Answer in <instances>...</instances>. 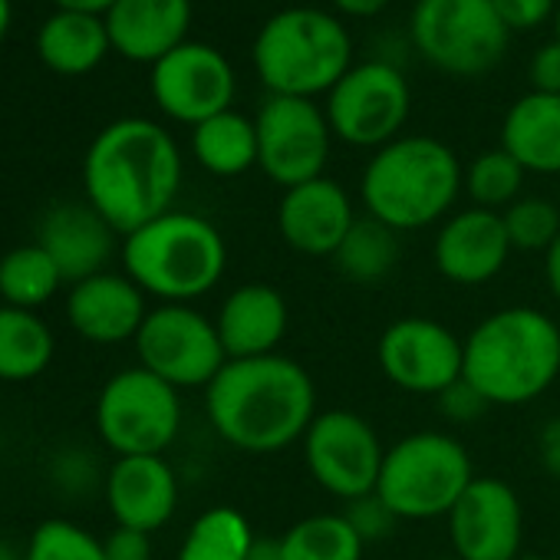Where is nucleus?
<instances>
[{"label": "nucleus", "mask_w": 560, "mask_h": 560, "mask_svg": "<svg viewBox=\"0 0 560 560\" xmlns=\"http://www.w3.org/2000/svg\"><path fill=\"white\" fill-rule=\"evenodd\" d=\"M304 465L311 478L343 504L363 494H373L380 485V468L386 445L376 429L350 409L317 412L307 435L301 439Z\"/></svg>", "instance_id": "obj_11"}, {"label": "nucleus", "mask_w": 560, "mask_h": 560, "mask_svg": "<svg viewBox=\"0 0 560 560\" xmlns=\"http://www.w3.org/2000/svg\"><path fill=\"white\" fill-rule=\"evenodd\" d=\"M471 481L468 448L448 432L425 429L386 448L376 494L399 521H435L448 517Z\"/></svg>", "instance_id": "obj_7"}, {"label": "nucleus", "mask_w": 560, "mask_h": 560, "mask_svg": "<svg viewBox=\"0 0 560 560\" xmlns=\"http://www.w3.org/2000/svg\"><path fill=\"white\" fill-rule=\"evenodd\" d=\"M350 60L347 27L317 8L273 14L254 40V70L273 96L314 100L330 93L347 77Z\"/></svg>", "instance_id": "obj_6"}, {"label": "nucleus", "mask_w": 560, "mask_h": 560, "mask_svg": "<svg viewBox=\"0 0 560 560\" xmlns=\"http://www.w3.org/2000/svg\"><path fill=\"white\" fill-rule=\"evenodd\" d=\"M37 244L54 257L67 284H80L93 273H103V267L109 264L116 247V228L90 201H67L44 214Z\"/></svg>", "instance_id": "obj_22"}, {"label": "nucleus", "mask_w": 560, "mask_h": 560, "mask_svg": "<svg viewBox=\"0 0 560 560\" xmlns=\"http://www.w3.org/2000/svg\"><path fill=\"white\" fill-rule=\"evenodd\" d=\"M8 27H11V0H0V40H4Z\"/></svg>", "instance_id": "obj_45"}, {"label": "nucleus", "mask_w": 560, "mask_h": 560, "mask_svg": "<svg viewBox=\"0 0 560 560\" xmlns=\"http://www.w3.org/2000/svg\"><path fill=\"white\" fill-rule=\"evenodd\" d=\"M247 560H284V547H280V537H254Z\"/></svg>", "instance_id": "obj_43"}, {"label": "nucleus", "mask_w": 560, "mask_h": 560, "mask_svg": "<svg viewBox=\"0 0 560 560\" xmlns=\"http://www.w3.org/2000/svg\"><path fill=\"white\" fill-rule=\"evenodd\" d=\"M409 83L389 63H360L327 93V122L357 149H383L409 119Z\"/></svg>", "instance_id": "obj_13"}, {"label": "nucleus", "mask_w": 560, "mask_h": 560, "mask_svg": "<svg viewBox=\"0 0 560 560\" xmlns=\"http://www.w3.org/2000/svg\"><path fill=\"white\" fill-rule=\"evenodd\" d=\"M152 96L165 116L198 126L231 109L234 70L218 50L182 44L152 67Z\"/></svg>", "instance_id": "obj_16"}, {"label": "nucleus", "mask_w": 560, "mask_h": 560, "mask_svg": "<svg viewBox=\"0 0 560 560\" xmlns=\"http://www.w3.org/2000/svg\"><path fill=\"white\" fill-rule=\"evenodd\" d=\"M67 317L83 340L100 347H116L136 340V334L149 317V307L142 288L129 273L103 270L70 288Z\"/></svg>", "instance_id": "obj_19"}, {"label": "nucleus", "mask_w": 560, "mask_h": 560, "mask_svg": "<svg viewBox=\"0 0 560 560\" xmlns=\"http://www.w3.org/2000/svg\"><path fill=\"white\" fill-rule=\"evenodd\" d=\"M60 11H80V14H106L116 0H57Z\"/></svg>", "instance_id": "obj_44"}, {"label": "nucleus", "mask_w": 560, "mask_h": 560, "mask_svg": "<svg viewBox=\"0 0 560 560\" xmlns=\"http://www.w3.org/2000/svg\"><path fill=\"white\" fill-rule=\"evenodd\" d=\"M511 257L504 218L485 208H465L448 214L435 234V270L458 288H481L494 280Z\"/></svg>", "instance_id": "obj_17"}, {"label": "nucleus", "mask_w": 560, "mask_h": 560, "mask_svg": "<svg viewBox=\"0 0 560 560\" xmlns=\"http://www.w3.org/2000/svg\"><path fill=\"white\" fill-rule=\"evenodd\" d=\"M465 172L455 152L432 136H399L376 149L363 168L360 198L366 214L406 231H422L452 214Z\"/></svg>", "instance_id": "obj_4"}, {"label": "nucleus", "mask_w": 560, "mask_h": 560, "mask_svg": "<svg viewBox=\"0 0 560 560\" xmlns=\"http://www.w3.org/2000/svg\"><path fill=\"white\" fill-rule=\"evenodd\" d=\"M530 86L534 93H547V96H560V44H547L534 54L530 60Z\"/></svg>", "instance_id": "obj_39"}, {"label": "nucleus", "mask_w": 560, "mask_h": 560, "mask_svg": "<svg viewBox=\"0 0 560 560\" xmlns=\"http://www.w3.org/2000/svg\"><path fill=\"white\" fill-rule=\"evenodd\" d=\"M445 521L452 553L462 560H514L524 553V504L501 478L475 475Z\"/></svg>", "instance_id": "obj_15"}, {"label": "nucleus", "mask_w": 560, "mask_h": 560, "mask_svg": "<svg viewBox=\"0 0 560 560\" xmlns=\"http://www.w3.org/2000/svg\"><path fill=\"white\" fill-rule=\"evenodd\" d=\"M191 152L198 165L218 178L244 175L257 165V126L241 113H218L195 126Z\"/></svg>", "instance_id": "obj_26"}, {"label": "nucleus", "mask_w": 560, "mask_h": 560, "mask_svg": "<svg viewBox=\"0 0 560 560\" xmlns=\"http://www.w3.org/2000/svg\"><path fill=\"white\" fill-rule=\"evenodd\" d=\"M343 517L353 524V530L360 534V540H363L366 547H370V544L386 540V537L399 527V517L389 511V504H386L376 491H373V494H363V498L347 501Z\"/></svg>", "instance_id": "obj_35"}, {"label": "nucleus", "mask_w": 560, "mask_h": 560, "mask_svg": "<svg viewBox=\"0 0 560 560\" xmlns=\"http://www.w3.org/2000/svg\"><path fill=\"white\" fill-rule=\"evenodd\" d=\"M280 547H284V560H363L366 550L343 511L311 514L291 524L280 534Z\"/></svg>", "instance_id": "obj_31"}, {"label": "nucleus", "mask_w": 560, "mask_h": 560, "mask_svg": "<svg viewBox=\"0 0 560 560\" xmlns=\"http://www.w3.org/2000/svg\"><path fill=\"white\" fill-rule=\"evenodd\" d=\"M524 165L504 152V149H491V152H481L468 168H465V182L462 188L468 191V198L475 201V208H485V211H504L511 208L517 198H521V188H524Z\"/></svg>", "instance_id": "obj_32"}, {"label": "nucleus", "mask_w": 560, "mask_h": 560, "mask_svg": "<svg viewBox=\"0 0 560 560\" xmlns=\"http://www.w3.org/2000/svg\"><path fill=\"white\" fill-rule=\"evenodd\" d=\"M389 0H334V8L347 18H373L380 14Z\"/></svg>", "instance_id": "obj_42"}, {"label": "nucleus", "mask_w": 560, "mask_h": 560, "mask_svg": "<svg viewBox=\"0 0 560 560\" xmlns=\"http://www.w3.org/2000/svg\"><path fill=\"white\" fill-rule=\"evenodd\" d=\"M0 560H24V557H21L8 540H0Z\"/></svg>", "instance_id": "obj_46"}, {"label": "nucleus", "mask_w": 560, "mask_h": 560, "mask_svg": "<svg viewBox=\"0 0 560 560\" xmlns=\"http://www.w3.org/2000/svg\"><path fill=\"white\" fill-rule=\"evenodd\" d=\"M106 504L119 527L159 530L178 508V478L162 455H122L106 475Z\"/></svg>", "instance_id": "obj_20"}, {"label": "nucleus", "mask_w": 560, "mask_h": 560, "mask_svg": "<svg viewBox=\"0 0 560 560\" xmlns=\"http://www.w3.org/2000/svg\"><path fill=\"white\" fill-rule=\"evenodd\" d=\"M508 27L491 0H419L412 44L442 73L485 77L508 50Z\"/></svg>", "instance_id": "obj_8"}, {"label": "nucleus", "mask_w": 560, "mask_h": 560, "mask_svg": "<svg viewBox=\"0 0 560 560\" xmlns=\"http://www.w3.org/2000/svg\"><path fill=\"white\" fill-rule=\"evenodd\" d=\"M60 284L67 280L40 244H24L0 257V298L8 307H44L60 291Z\"/></svg>", "instance_id": "obj_29"}, {"label": "nucleus", "mask_w": 560, "mask_h": 560, "mask_svg": "<svg viewBox=\"0 0 560 560\" xmlns=\"http://www.w3.org/2000/svg\"><path fill=\"white\" fill-rule=\"evenodd\" d=\"M211 429L237 452L277 455L301 442L317 419L314 376L291 357L228 360L205 389Z\"/></svg>", "instance_id": "obj_1"}, {"label": "nucleus", "mask_w": 560, "mask_h": 560, "mask_svg": "<svg viewBox=\"0 0 560 560\" xmlns=\"http://www.w3.org/2000/svg\"><path fill=\"white\" fill-rule=\"evenodd\" d=\"M557 44H560V8H557Z\"/></svg>", "instance_id": "obj_49"}, {"label": "nucleus", "mask_w": 560, "mask_h": 560, "mask_svg": "<svg viewBox=\"0 0 560 560\" xmlns=\"http://www.w3.org/2000/svg\"><path fill=\"white\" fill-rule=\"evenodd\" d=\"M109 31L106 21L96 14H80V11H60L54 14L37 37L40 60L63 77H83L96 70L109 50Z\"/></svg>", "instance_id": "obj_25"}, {"label": "nucleus", "mask_w": 560, "mask_h": 560, "mask_svg": "<svg viewBox=\"0 0 560 560\" xmlns=\"http://www.w3.org/2000/svg\"><path fill=\"white\" fill-rule=\"evenodd\" d=\"M191 0H116L106 11L109 44L139 63H159L185 44Z\"/></svg>", "instance_id": "obj_23"}, {"label": "nucleus", "mask_w": 560, "mask_h": 560, "mask_svg": "<svg viewBox=\"0 0 560 560\" xmlns=\"http://www.w3.org/2000/svg\"><path fill=\"white\" fill-rule=\"evenodd\" d=\"M429 560H462V557H455V553H442V557H429Z\"/></svg>", "instance_id": "obj_48"}, {"label": "nucleus", "mask_w": 560, "mask_h": 560, "mask_svg": "<svg viewBox=\"0 0 560 560\" xmlns=\"http://www.w3.org/2000/svg\"><path fill=\"white\" fill-rule=\"evenodd\" d=\"M435 406H439V416L445 419V422H455V425H468V422H475V419H481L491 406H488V399L462 376L458 383H452L445 393H439L435 396Z\"/></svg>", "instance_id": "obj_36"}, {"label": "nucleus", "mask_w": 560, "mask_h": 560, "mask_svg": "<svg viewBox=\"0 0 560 560\" xmlns=\"http://www.w3.org/2000/svg\"><path fill=\"white\" fill-rule=\"evenodd\" d=\"M514 560H547V557H537V553H521V557H514Z\"/></svg>", "instance_id": "obj_47"}, {"label": "nucleus", "mask_w": 560, "mask_h": 560, "mask_svg": "<svg viewBox=\"0 0 560 560\" xmlns=\"http://www.w3.org/2000/svg\"><path fill=\"white\" fill-rule=\"evenodd\" d=\"M330 260L353 284H380L402 260V234L373 214H363L353 221L350 234Z\"/></svg>", "instance_id": "obj_27"}, {"label": "nucleus", "mask_w": 560, "mask_h": 560, "mask_svg": "<svg viewBox=\"0 0 560 560\" xmlns=\"http://www.w3.org/2000/svg\"><path fill=\"white\" fill-rule=\"evenodd\" d=\"M508 31L540 27L553 14V0H491Z\"/></svg>", "instance_id": "obj_37"}, {"label": "nucleus", "mask_w": 560, "mask_h": 560, "mask_svg": "<svg viewBox=\"0 0 560 560\" xmlns=\"http://www.w3.org/2000/svg\"><path fill=\"white\" fill-rule=\"evenodd\" d=\"M537 458H540V468L560 481V416L547 419L540 425V435H537Z\"/></svg>", "instance_id": "obj_40"}, {"label": "nucleus", "mask_w": 560, "mask_h": 560, "mask_svg": "<svg viewBox=\"0 0 560 560\" xmlns=\"http://www.w3.org/2000/svg\"><path fill=\"white\" fill-rule=\"evenodd\" d=\"M122 267L142 294L162 304H191L211 294L228 267L221 231L191 211H165L122 241Z\"/></svg>", "instance_id": "obj_5"}, {"label": "nucleus", "mask_w": 560, "mask_h": 560, "mask_svg": "<svg viewBox=\"0 0 560 560\" xmlns=\"http://www.w3.org/2000/svg\"><path fill=\"white\" fill-rule=\"evenodd\" d=\"M178 185L182 152L175 139L149 119H119L106 126L83 162L86 201L122 237L172 211Z\"/></svg>", "instance_id": "obj_2"}, {"label": "nucleus", "mask_w": 560, "mask_h": 560, "mask_svg": "<svg viewBox=\"0 0 560 560\" xmlns=\"http://www.w3.org/2000/svg\"><path fill=\"white\" fill-rule=\"evenodd\" d=\"M376 363L396 389L439 396L462 380L465 340L432 317H399L383 330Z\"/></svg>", "instance_id": "obj_14"}, {"label": "nucleus", "mask_w": 560, "mask_h": 560, "mask_svg": "<svg viewBox=\"0 0 560 560\" xmlns=\"http://www.w3.org/2000/svg\"><path fill=\"white\" fill-rule=\"evenodd\" d=\"M357 218L347 188L327 175L288 188L277 205L280 237L291 250L307 257H334Z\"/></svg>", "instance_id": "obj_18"}, {"label": "nucleus", "mask_w": 560, "mask_h": 560, "mask_svg": "<svg viewBox=\"0 0 560 560\" xmlns=\"http://www.w3.org/2000/svg\"><path fill=\"white\" fill-rule=\"evenodd\" d=\"M291 327L288 298L270 284H241L234 288L214 317L218 340L228 360H254L270 357L284 343Z\"/></svg>", "instance_id": "obj_21"}, {"label": "nucleus", "mask_w": 560, "mask_h": 560, "mask_svg": "<svg viewBox=\"0 0 560 560\" xmlns=\"http://www.w3.org/2000/svg\"><path fill=\"white\" fill-rule=\"evenodd\" d=\"M257 165L280 188H294L324 175L334 129L314 100L270 96L257 119Z\"/></svg>", "instance_id": "obj_12"}, {"label": "nucleus", "mask_w": 560, "mask_h": 560, "mask_svg": "<svg viewBox=\"0 0 560 560\" xmlns=\"http://www.w3.org/2000/svg\"><path fill=\"white\" fill-rule=\"evenodd\" d=\"M54 360V334L34 314L21 307H0V380H37Z\"/></svg>", "instance_id": "obj_28"}, {"label": "nucleus", "mask_w": 560, "mask_h": 560, "mask_svg": "<svg viewBox=\"0 0 560 560\" xmlns=\"http://www.w3.org/2000/svg\"><path fill=\"white\" fill-rule=\"evenodd\" d=\"M511 250L547 254L560 234V208L540 195H521L511 208L501 211Z\"/></svg>", "instance_id": "obj_33"}, {"label": "nucleus", "mask_w": 560, "mask_h": 560, "mask_svg": "<svg viewBox=\"0 0 560 560\" xmlns=\"http://www.w3.org/2000/svg\"><path fill=\"white\" fill-rule=\"evenodd\" d=\"M501 149L511 152L524 172L560 175V96H521L504 116Z\"/></svg>", "instance_id": "obj_24"}, {"label": "nucleus", "mask_w": 560, "mask_h": 560, "mask_svg": "<svg viewBox=\"0 0 560 560\" xmlns=\"http://www.w3.org/2000/svg\"><path fill=\"white\" fill-rule=\"evenodd\" d=\"M544 280H547V291L560 301V234L544 254Z\"/></svg>", "instance_id": "obj_41"}, {"label": "nucleus", "mask_w": 560, "mask_h": 560, "mask_svg": "<svg viewBox=\"0 0 560 560\" xmlns=\"http://www.w3.org/2000/svg\"><path fill=\"white\" fill-rule=\"evenodd\" d=\"M24 560H106V550L103 540H96L80 524L50 517L37 524V530L31 534Z\"/></svg>", "instance_id": "obj_34"}, {"label": "nucleus", "mask_w": 560, "mask_h": 560, "mask_svg": "<svg viewBox=\"0 0 560 560\" xmlns=\"http://www.w3.org/2000/svg\"><path fill=\"white\" fill-rule=\"evenodd\" d=\"M96 429L119 458L162 455L182 429L178 389L145 366L122 370L103 386L96 399Z\"/></svg>", "instance_id": "obj_9"}, {"label": "nucleus", "mask_w": 560, "mask_h": 560, "mask_svg": "<svg viewBox=\"0 0 560 560\" xmlns=\"http://www.w3.org/2000/svg\"><path fill=\"white\" fill-rule=\"evenodd\" d=\"M136 353L139 366L175 389H208L228 363L214 320L191 304H162L149 311L136 334Z\"/></svg>", "instance_id": "obj_10"}, {"label": "nucleus", "mask_w": 560, "mask_h": 560, "mask_svg": "<svg viewBox=\"0 0 560 560\" xmlns=\"http://www.w3.org/2000/svg\"><path fill=\"white\" fill-rule=\"evenodd\" d=\"M462 376L488 406H527L560 376V327L537 307L488 314L465 337Z\"/></svg>", "instance_id": "obj_3"}, {"label": "nucleus", "mask_w": 560, "mask_h": 560, "mask_svg": "<svg viewBox=\"0 0 560 560\" xmlns=\"http://www.w3.org/2000/svg\"><path fill=\"white\" fill-rule=\"evenodd\" d=\"M254 537L250 521L237 508L214 504L191 521L178 560H247Z\"/></svg>", "instance_id": "obj_30"}, {"label": "nucleus", "mask_w": 560, "mask_h": 560, "mask_svg": "<svg viewBox=\"0 0 560 560\" xmlns=\"http://www.w3.org/2000/svg\"><path fill=\"white\" fill-rule=\"evenodd\" d=\"M106 560H152V534L136 527H119L103 540Z\"/></svg>", "instance_id": "obj_38"}]
</instances>
